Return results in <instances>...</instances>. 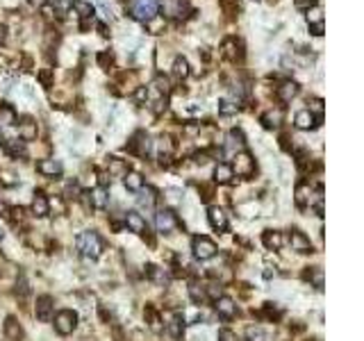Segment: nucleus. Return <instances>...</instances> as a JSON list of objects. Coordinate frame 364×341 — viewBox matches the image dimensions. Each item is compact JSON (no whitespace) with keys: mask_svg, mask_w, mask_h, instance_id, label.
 <instances>
[{"mask_svg":"<svg viewBox=\"0 0 364 341\" xmlns=\"http://www.w3.org/2000/svg\"><path fill=\"white\" fill-rule=\"evenodd\" d=\"M146 269H148V275L153 277L157 285H166V282H169V275L164 273V269H157V266H153V264H148Z\"/></svg>","mask_w":364,"mask_h":341,"instance_id":"c756f323","label":"nucleus"},{"mask_svg":"<svg viewBox=\"0 0 364 341\" xmlns=\"http://www.w3.org/2000/svg\"><path fill=\"white\" fill-rule=\"evenodd\" d=\"M155 225H157L159 232H173L178 228V216L171 209H159L155 214Z\"/></svg>","mask_w":364,"mask_h":341,"instance_id":"39448f33","label":"nucleus"},{"mask_svg":"<svg viewBox=\"0 0 364 341\" xmlns=\"http://www.w3.org/2000/svg\"><path fill=\"white\" fill-rule=\"evenodd\" d=\"M77 328V314L73 309H62L55 316V330L60 334H71Z\"/></svg>","mask_w":364,"mask_h":341,"instance_id":"20e7f679","label":"nucleus"},{"mask_svg":"<svg viewBox=\"0 0 364 341\" xmlns=\"http://www.w3.org/2000/svg\"><path fill=\"white\" fill-rule=\"evenodd\" d=\"M214 307L218 311V316H223V319H232V316L237 314V305L232 298H228V296H218L214 300Z\"/></svg>","mask_w":364,"mask_h":341,"instance_id":"6e6552de","label":"nucleus"},{"mask_svg":"<svg viewBox=\"0 0 364 341\" xmlns=\"http://www.w3.org/2000/svg\"><path fill=\"white\" fill-rule=\"evenodd\" d=\"M125 225H128L132 232H137V235H144V232H148L146 218H144L139 212H128V214H125Z\"/></svg>","mask_w":364,"mask_h":341,"instance_id":"1a4fd4ad","label":"nucleus"},{"mask_svg":"<svg viewBox=\"0 0 364 341\" xmlns=\"http://www.w3.org/2000/svg\"><path fill=\"white\" fill-rule=\"evenodd\" d=\"M142 205H146V207H153L155 205V201H157V193H155V189L153 187H146V189H142Z\"/></svg>","mask_w":364,"mask_h":341,"instance_id":"c9c22d12","label":"nucleus"},{"mask_svg":"<svg viewBox=\"0 0 364 341\" xmlns=\"http://www.w3.org/2000/svg\"><path fill=\"white\" fill-rule=\"evenodd\" d=\"M221 114H232V111H237V105H232L230 100H221Z\"/></svg>","mask_w":364,"mask_h":341,"instance_id":"49530a36","label":"nucleus"},{"mask_svg":"<svg viewBox=\"0 0 364 341\" xmlns=\"http://www.w3.org/2000/svg\"><path fill=\"white\" fill-rule=\"evenodd\" d=\"M3 39H5V27L0 25V43H3Z\"/></svg>","mask_w":364,"mask_h":341,"instance_id":"4d7b16f0","label":"nucleus"},{"mask_svg":"<svg viewBox=\"0 0 364 341\" xmlns=\"http://www.w3.org/2000/svg\"><path fill=\"white\" fill-rule=\"evenodd\" d=\"M98 30H100V34H103V37H107V25H105V23H98Z\"/></svg>","mask_w":364,"mask_h":341,"instance_id":"6e6d98bb","label":"nucleus"},{"mask_svg":"<svg viewBox=\"0 0 364 341\" xmlns=\"http://www.w3.org/2000/svg\"><path fill=\"white\" fill-rule=\"evenodd\" d=\"M166 330H169V334H171V337H176V339L180 337V334H182V319H180V316H173V319L166 323Z\"/></svg>","mask_w":364,"mask_h":341,"instance_id":"2f4dec72","label":"nucleus"},{"mask_svg":"<svg viewBox=\"0 0 364 341\" xmlns=\"http://www.w3.org/2000/svg\"><path fill=\"white\" fill-rule=\"evenodd\" d=\"M52 7L57 9V16H64L66 12H69V7L73 5V0H50Z\"/></svg>","mask_w":364,"mask_h":341,"instance_id":"a19ab883","label":"nucleus"},{"mask_svg":"<svg viewBox=\"0 0 364 341\" xmlns=\"http://www.w3.org/2000/svg\"><path fill=\"white\" fill-rule=\"evenodd\" d=\"M294 5L298 9H310V7H314L317 3H314V0H294Z\"/></svg>","mask_w":364,"mask_h":341,"instance_id":"09e8293b","label":"nucleus"},{"mask_svg":"<svg viewBox=\"0 0 364 341\" xmlns=\"http://www.w3.org/2000/svg\"><path fill=\"white\" fill-rule=\"evenodd\" d=\"M296 203L298 205L312 203V189H310L307 184H298V187H296Z\"/></svg>","mask_w":364,"mask_h":341,"instance_id":"a878e982","label":"nucleus"},{"mask_svg":"<svg viewBox=\"0 0 364 341\" xmlns=\"http://www.w3.org/2000/svg\"><path fill=\"white\" fill-rule=\"evenodd\" d=\"M148 98V89H146V87H139L137 89V100H146Z\"/></svg>","mask_w":364,"mask_h":341,"instance_id":"603ef678","label":"nucleus"},{"mask_svg":"<svg viewBox=\"0 0 364 341\" xmlns=\"http://www.w3.org/2000/svg\"><path fill=\"white\" fill-rule=\"evenodd\" d=\"M246 339L248 341H269V334H266L260 325H250V328L246 330Z\"/></svg>","mask_w":364,"mask_h":341,"instance_id":"c85d7f7f","label":"nucleus"},{"mask_svg":"<svg viewBox=\"0 0 364 341\" xmlns=\"http://www.w3.org/2000/svg\"><path fill=\"white\" fill-rule=\"evenodd\" d=\"M298 94V84L296 82H291V80H285L283 84L278 87V91H275V96H278V100H283V102H291V98Z\"/></svg>","mask_w":364,"mask_h":341,"instance_id":"ddd939ff","label":"nucleus"},{"mask_svg":"<svg viewBox=\"0 0 364 341\" xmlns=\"http://www.w3.org/2000/svg\"><path fill=\"white\" fill-rule=\"evenodd\" d=\"M283 109H269L266 114H262V125L264 128H278L283 123Z\"/></svg>","mask_w":364,"mask_h":341,"instance_id":"412c9836","label":"nucleus"},{"mask_svg":"<svg viewBox=\"0 0 364 341\" xmlns=\"http://www.w3.org/2000/svg\"><path fill=\"white\" fill-rule=\"evenodd\" d=\"M132 16L137 21H150L153 16H157V0H134L132 3Z\"/></svg>","mask_w":364,"mask_h":341,"instance_id":"7ed1b4c3","label":"nucleus"},{"mask_svg":"<svg viewBox=\"0 0 364 341\" xmlns=\"http://www.w3.org/2000/svg\"><path fill=\"white\" fill-rule=\"evenodd\" d=\"M3 237H5V235H3V230H0V239H3Z\"/></svg>","mask_w":364,"mask_h":341,"instance_id":"13d9d810","label":"nucleus"},{"mask_svg":"<svg viewBox=\"0 0 364 341\" xmlns=\"http://www.w3.org/2000/svg\"><path fill=\"white\" fill-rule=\"evenodd\" d=\"M37 319L43 321V323H48V321L55 316V305H52V298L50 296H41V298H37Z\"/></svg>","mask_w":364,"mask_h":341,"instance_id":"423d86ee","label":"nucleus"},{"mask_svg":"<svg viewBox=\"0 0 364 341\" xmlns=\"http://www.w3.org/2000/svg\"><path fill=\"white\" fill-rule=\"evenodd\" d=\"M37 77L43 87H52V68H41Z\"/></svg>","mask_w":364,"mask_h":341,"instance_id":"79ce46f5","label":"nucleus"},{"mask_svg":"<svg viewBox=\"0 0 364 341\" xmlns=\"http://www.w3.org/2000/svg\"><path fill=\"white\" fill-rule=\"evenodd\" d=\"M5 148H7L9 153L14 155V157H18V155L25 153V148H23V141H18V139H14V141H5Z\"/></svg>","mask_w":364,"mask_h":341,"instance_id":"e433bc0d","label":"nucleus"},{"mask_svg":"<svg viewBox=\"0 0 364 341\" xmlns=\"http://www.w3.org/2000/svg\"><path fill=\"white\" fill-rule=\"evenodd\" d=\"M307 111H310V114H312V116H317V119H321V116H323V100L321 98H312V100H310L307 102Z\"/></svg>","mask_w":364,"mask_h":341,"instance_id":"f704fd0d","label":"nucleus"},{"mask_svg":"<svg viewBox=\"0 0 364 341\" xmlns=\"http://www.w3.org/2000/svg\"><path fill=\"white\" fill-rule=\"evenodd\" d=\"M37 170L48 175V178H55V175L62 173V164L57 162V159H41V162L37 164Z\"/></svg>","mask_w":364,"mask_h":341,"instance_id":"4468645a","label":"nucleus"},{"mask_svg":"<svg viewBox=\"0 0 364 341\" xmlns=\"http://www.w3.org/2000/svg\"><path fill=\"white\" fill-rule=\"evenodd\" d=\"M123 182H125V189H128V191H142L144 189V178H142V173H137V170L125 173Z\"/></svg>","mask_w":364,"mask_h":341,"instance_id":"a211bd4d","label":"nucleus"},{"mask_svg":"<svg viewBox=\"0 0 364 341\" xmlns=\"http://www.w3.org/2000/svg\"><path fill=\"white\" fill-rule=\"evenodd\" d=\"M71 7H75V9H77V14H80L82 21H87V18L94 16V7H91L89 3H85V0H73Z\"/></svg>","mask_w":364,"mask_h":341,"instance_id":"bb28decb","label":"nucleus"},{"mask_svg":"<svg viewBox=\"0 0 364 341\" xmlns=\"http://www.w3.org/2000/svg\"><path fill=\"white\" fill-rule=\"evenodd\" d=\"M91 205H94L96 209H105L109 205V196H107V191H105V187H96L94 191H91Z\"/></svg>","mask_w":364,"mask_h":341,"instance_id":"4be33fe9","label":"nucleus"},{"mask_svg":"<svg viewBox=\"0 0 364 341\" xmlns=\"http://www.w3.org/2000/svg\"><path fill=\"white\" fill-rule=\"evenodd\" d=\"M5 334H7L12 341H18L23 337V330H21V325H18V321L14 319V316H9V319L5 321Z\"/></svg>","mask_w":364,"mask_h":341,"instance_id":"5701e85b","label":"nucleus"},{"mask_svg":"<svg viewBox=\"0 0 364 341\" xmlns=\"http://www.w3.org/2000/svg\"><path fill=\"white\" fill-rule=\"evenodd\" d=\"M189 296H191V300H193V303H198V305L207 298V294L203 291V287L196 285V282H191V285H189Z\"/></svg>","mask_w":364,"mask_h":341,"instance_id":"7c9ffc66","label":"nucleus"},{"mask_svg":"<svg viewBox=\"0 0 364 341\" xmlns=\"http://www.w3.org/2000/svg\"><path fill=\"white\" fill-rule=\"evenodd\" d=\"M218 341H237V334L232 330H218Z\"/></svg>","mask_w":364,"mask_h":341,"instance_id":"a18cd8bd","label":"nucleus"},{"mask_svg":"<svg viewBox=\"0 0 364 341\" xmlns=\"http://www.w3.org/2000/svg\"><path fill=\"white\" fill-rule=\"evenodd\" d=\"M114 64V55L107 50H103V52H98V66L103 68V71H109V66Z\"/></svg>","mask_w":364,"mask_h":341,"instance_id":"4c0bfd02","label":"nucleus"},{"mask_svg":"<svg viewBox=\"0 0 364 341\" xmlns=\"http://www.w3.org/2000/svg\"><path fill=\"white\" fill-rule=\"evenodd\" d=\"M27 3L32 5V7H37V9H41V7H46V3L48 0H27Z\"/></svg>","mask_w":364,"mask_h":341,"instance_id":"864d4df0","label":"nucleus"},{"mask_svg":"<svg viewBox=\"0 0 364 341\" xmlns=\"http://www.w3.org/2000/svg\"><path fill=\"white\" fill-rule=\"evenodd\" d=\"M232 170H237V175H250L255 170L253 157H250L248 153H239L235 157V166H232Z\"/></svg>","mask_w":364,"mask_h":341,"instance_id":"0eeeda50","label":"nucleus"},{"mask_svg":"<svg viewBox=\"0 0 364 341\" xmlns=\"http://www.w3.org/2000/svg\"><path fill=\"white\" fill-rule=\"evenodd\" d=\"M146 319L150 321V328L159 330V316H157V311H155L153 307H146Z\"/></svg>","mask_w":364,"mask_h":341,"instance_id":"37998d69","label":"nucleus"},{"mask_svg":"<svg viewBox=\"0 0 364 341\" xmlns=\"http://www.w3.org/2000/svg\"><path fill=\"white\" fill-rule=\"evenodd\" d=\"M207 218H210V225L214 228V230H226V228H228V216H226V212H223V209L210 207Z\"/></svg>","mask_w":364,"mask_h":341,"instance_id":"f8f14e48","label":"nucleus"},{"mask_svg":"<svg viewBox=\"0 0 364 341\" xmlns=\"http://www.w3.org/2000/svg\"><path fill=\"white\" fill-rule=\"evenodd\" d=\"M294 123H296V128L298 130H312V128H317V116H312L307 109H303V111L296 114Z\"/></svg>","mask_w":364,"mask_h":341,"instance_id":"f3484780","label":"nucleus"},{"mask_svg":"<svg viewBox=\"0 0 364 341\" xmlns=\"http://www.w3.org/2000/svg\"><path fill=\"white\" fill-rule=\"evenodd\" d=\"M18 136H21L23 141H32L37 139V123L32 119H23L21 123H18Z\"/></svg>","mask_w":364,"mask_h":341,"instance_id":"2eb2a0df","label":"nucleus"},{"mask_svg":"<svg viewBox=\"0 0 364 341\" xmlns=\"http://www.w3.org/2000/svg\"><path fill=\"white\" fill-rule=\"evenodd\" d=\"M164 27H166V21H164L162 16H153L150 21H146V30L150 34H162Z\"/></svg>","mask_w":364,"mask_h":341,"instance_id":"cd10ccee","label":"nucleus"},{"mask_svg":"<svg viewBox=\"0 0 364 341\" xmlns=\"http://www.w3.org/2000/svg\"><path fill=\"white\" fill-rule=\"evenodd\" d=\"M48 212H50V203H48V198L41 191H37L35 201H32V214L35 216H48Z\"/></svg>","mask_w":364,"mask_h":341,"instance_id":"dca6fc26","label":"nucleus"},{"mask_svg":"<svg viewBox=\"0 0 364 341\" xmlns=\"http://www.w3.org/2000/svg\"><path fill=\"white\" fill-rule=\"evenodd\" d=\"M291 250L298 252H312V243L300 230H291Z\"/></svg>","mask_w":364,"mask_h":341,"instance_id":"9b49d317","label":"nucleus"},{"mask_svg":"<svg viewBox=\"0 0 364 341\" xmlns=\"http://www.w3.org/2000/svg\"><path fill=\"white\" fill-rule=\"evenodd\" d=\"M173 75L178 80H184L189 75V62L184 57H176V62H173Z\"/></svg>","mask_w":364,"mask_h":341,"instance_id":"393cba45","label":"nucleus"},{"mask_svg":"<svg viewBox=\"0 0 364 341\" xmlns=\"http://www.w3.org/2000/svg\"><path fill=\"white\" fill-rule=\"evenodd\" d=\"M66 198H80V187L77 184H69L66 187Z\"/></svg>","mask_w":364,"mask_h":341,"instance_id":"de8ad7c7","label":"nucleus"},{"mask_svg":"<svg viewBox=\"0 0 364 341\" xmlns=\"http://www.w3.org/2000/svg\"><path fill=\"white\" fill-rule=\"evenodd\" d=\"M241 41H237V39H228L226 43H223V50H226V57H230V60H241L244 57V50H241Z\"/></svg>","mask_w":364,"mask_h":341,"instance_id":"aec40b11","label":"nucleus"},{"mask_svg":"<svg viewBox=\"0 0 364 341\" xmlns=\"http://www.w3.org/2000/svg\"><path fill=\"white\" fill-rule=\"evenodd\" d=\"M305 277H307V280H312L317 289H323V271L321 269H310L307 273H305Z\"/></svg>","mask_w":364,"mask_h":341,"instance_id":"473e14b6","label":"nucleus"},{"mask_svg":"<svg viewBox=\"0 0 364 341\" xmlns=\"http://www.w3.org/2000/svg\"><path fill=\"white\" fill-rule=\"evenodd\" d=\"M109 173H128V170H125V164L121 162V159H109Z\"/></svg>","mask_w":364,"mask_h":341,"instance_id":"c03bdc74","label":"nucleus"},{"mask_svg":"<svg viewBox=\"0 0 364 341\" xmlns=\"http://www.w3.org/2000/svg\"><path fill=\"white\" fill-rule=\"evenodd\" d=\"M178 196H180V191H176V189H171V191H169V201H171V203H178Z\"/></svg>","mask_w":364,"mask_h":341,"instance_id":"5fc2aeb1","label":"nucleus"},{"mask_svg":"<svg viewBox=\"0 0 364 341\" xmlns=\"http://www.w3.org/2000/svg\"><path fill=\"white\" fill-rule=\"evenodd\" d=\"M14 121H16V114H14V109H12V107H7V105H3V107H0V123L12 125Z\"/></svg>","mask_w":364,"mask_h":341,"instance_id":"72a5a7b5","label":"nucleus"},{"mask_svg":"<svg viewBox=\"0 0 364 341\" xmlns=\"http://www.w3.org/2000/svg\"><path fill=\"white\" fill-rule=\"evenodd\" d=\"M307 21H310V25H312V23H321L323 21L321 7H317V5H314V7H310L307 9Z\"/></svg>","mask_w":364,"mask_h":341,"instance_id":"ea45409f","label":"nucleus"},{"mask_svg":"<svg viewBox=\"0 0 364 341\" xmlns=\"http://www.w3.org/2000/svg\"><path fill=\"white\" fill-rule=\"evenodd\" d=\"M191 250H193V257L196 260H212L216 255V243L207 237H193L191 241Z\"/></svg>","mask_w":364,"mask_h":341,"instance_id":"f03ea898","label":"nucleus"},{"mask_svg":"<svg viewBox=\"0 0 364 341\" xmlns=\"http://www.w3.org/2000/svg\"><path fill=\"white\" fill-rule=\"evenodd\" d=\"M75 246L82 255L91 257V260L100 257V252H103V241H100V237L96 232H82V235H77Z\"/></svg>","mask_w":364,"mask_h":341,"instance_id":"f257e3e1","label":"nucleus"},{"mask_svg":"<svg viewBox=\"0 0 364 341\" xmlns=\"http://www.w3.org/2000/svg\"><path fill=\"white\" fill-rule=\"evenodd\" d=\"M262 241H264V246L269 248V250H278L280 246H283V235L280 232H264V237H262Z\"/></svg>","mask_w":364,"mask_h":341,"instance_id":"b1692460","label":"nucleus"},{"mask_svg":"<svg viewBox=\"0 0 364 341\" xmlns=\"http://www.w3.org/2000/svg\"><path fill=\"white\" fill-rule=\"evenodd\" d=\"M128 148L132 150V153H137V155H148L150 153V139L144 132H137L132 136V141H130Z\"/></svg>","mask_w":364,"mask_h":341,"instance_id":"9d476101","label":"nucleus"},{"mask_svg":"<svg viewBox=\"0 0 364 341\" xmlns=\"http://www.w3.org/2000/svg\"><path fill=\"white\" fill-rule=\"evenodd\" d=\"M246 139H244V132L241 130H230V146H235V148H244Z\"/></svg>","mask_w":364,"mask_h":341,"instance_id":"58836bf2","label":"nucleus"},{"mask_svg":"<svg viewBox=\"0 0 364 341\" xmlns=\"http://www.w3.org/2000/svg\"><path fill=\"white\" fill-rule=\"evenodd\" d=\"M232 178H235V170H232L230 164H216V168H214V180H216L218 184L232 182Z\"/></svg>","mask_w":364,"mask_h":341,"instance_id":"6ab92c4d","label":"nucleus"},{"mask_svg":"<svg viewBox=\"0 0 364 341\" xmlns=\"http://www.w3.org/2000/svg\"><path fill=\"white\" fill-rule=\"evenodd\" d=\"M310 32H312L314 37H321L323 34V21L321 23H312V25H310Z\"/></svg>","mask_w":364,"mask_h":341,"instance_id":"8fccbe9b","label":"nucleus"},{"mask_svg":"<svg viewBox=\"0 0 364 341\" xmlns=\"http://www.w3.org/2000/svg\"><path fill=\"white\" fill-rule=\"evenodd\" d=\"M207 294H210V298H218V296H221V287H216V285H210L207 287Z\"/></svg>","mask_w":364,"mask_h":341,"instance_id":"3c124183","label":"nucleus"}]
</instances>
